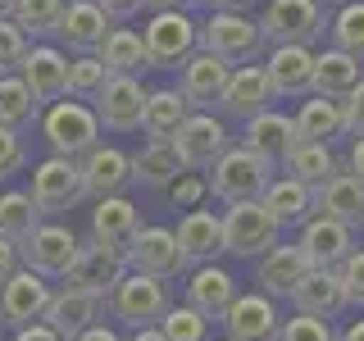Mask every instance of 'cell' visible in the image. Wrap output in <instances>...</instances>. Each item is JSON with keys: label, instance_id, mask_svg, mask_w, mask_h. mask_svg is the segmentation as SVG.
Masks as SVG:
<instances>
[{"label": "cell", "instance_id": "obj_1", "mask_svg": "<svg viewBox=\"0 0 364 341\" xmlns=\"http://www.w3.org/2000/svg\"><path fill=\"white\" fill-rule=\"evenodd\" d=\"M41 136L50 146V155H64V159H82L91 146H100V123H96V109L87 100H55V105L41 109Z\"/></svg>", "mask_w": 364, "mask_h": 341}, {"label": "cell", "instance_id": "obj_2", "mask_svg": "<svg viewBox=\"0 0 364 341\" xmlns=\"http://www.w3.org/2000/svg\"><path fill=\"white\" fill-rule=\"evenodd\" d=\"M269 182H273V168H264L250 151H242V146H228V151L210 164V173H205V187H210V196H219L223 205L259 200Z\"/></svg>", "mask_w": 364, "mask_h": 341}, {"label": "cell", "instance_id": "obj_3", "mask_svg": "<svg viewBox=\"0 0 364 341\" xmlns=\"http://www.w3.org/2000/svg\"><path fill=\"white\" fill-rule=\"evenodd\" d=\"M255 23L269 45H310L314 50V41L328 28V14L318 0H269Z\"/></svg>", "mask_w": 364, "mask_h": 341}, {"label": "cell", "instance_id": "obj_4", "mask_svg": "<svg viewBox=\"0 0 364 341\" xmlns=\"http://www.w3.org/2000/svg\"><path fill=\"white\" fill-rule=\"evenodd\" d=\"M109 314L119 318V323H128L132 332L136 328H159V318H164L168 310H173V296H168V287L159 278H146V273H123L119 287L109 291Z\"/></svg>", "mask_w": 364, "mask_h": 341}, {"label": "cell", "instance_id": "obj_5", "mask_svg": "<svg viewBox=\"0 0 364 341\" xmlns=\"http://www.w3.org/2000/svg\"><path fill=\"white\" fill-rule=\"evenodd\" d=\"M136 37L146 45L151 68H182L200 50V23L191 14H151Z\"/></svg>", "mask_w": 364, "mask_h": 341}, {"label": "cell", "instance_id": "obj_6", "mask_svg": "<svg viewBox=\"0 0 364 341\" xmlns=\"http://www.w3.org/2000/svg\"><path fill=\"white\" fill-rule=\"evenodd\" d=\"M219 223H223V250L228 255H242V259H259L282 242V227L273 223V214L259 200L228 205V214Z\"/></svg>", "mask_w": 364, "mask_h": 341}, {"label": "cell", "instance_id": "obj_7", "mask_svg": "<svg viewBox=\"0 0 364 341\" xmlns=\"http://www.w3.org/2000/svg\"><path fill=\"white\" fill-rule=\"evenodd\" d=\"M200 50L237 68L255 64V55L264 50V37H259V23L250 14H210L200 23Z\"/></svg>", "mask_w": 364, "mask_h": 341}, {"label": "cell", "instance_id": "obj_8", "mask_svg": "<svg viewBox=\"0 0 364 341\" xmlns=\"http://www.w3.org/2000/svg\"><path fill=\"white\" fill-rule=\"evenodd\" d=\"M77 232L73 227H64V223H41L37 232L28 237V242L18 246V264L28 269V273H37V278H64L68 264H73V255H77Z\"/></svg>", "mask_w": 364, "mask_h": 341}, {"label": "cell", "instance_id": "obj_9", "mask_svg": "<svg viewBox=\"0 0 364 341\" xmlns=\"http://www.w3.org/2000/svg\"><path fill=\"white\" fill-rule=\"evenodd\" d=\"M32 205L41 214H64L73 210L82 196V173H77V159H64V155H46L37 168H32Z\"/></svg>", "mask_w": 364, "mask_h": 341}, {"label": "cell", "instance_id": "obj_10", "mask_svg": "<svg viewBox=\"0 0 364 341\" xmlns=\"http://www.w3.org/2000/svg\"><path fill=\"white\" fill-rule=\"evenodd\" d=\"M123 273H128V264H123L119 250L87 242V246H77L73 264L64 273V287L68 291H87V296H96V301H109V291L119 287Z\"/></svg>", "mask_w": 364, "mask_h": 341}, {"label": "cell", "instance_id": "obj_11", "mask_svg": "<svg viewBox=\"0 0 364 341\" xmlns=\"http://www.w3.org/2000/svg\"><path fill=\"white\" fill-rule=\"evenodd\" d=\"M168 146L178 151L182 168H191V173H205V168H210L232 141H228V128H223L219 119H214V114L191 109V114H187V123H182V128L173 132V141H168Z\"/></svg>", "mask_w": 364, "mask_h": 341}, {"label": "cell", "instance_id": "obj_12", "mask_svg": "<svg viewBox=\"0 0 364 341\" xmlns=\"http://www.w3.org/2000/svg\"><path fill=\"white\" fill-rule=\"evenodd\" d=\"M50 282L37 278L28 269H14L5 282H0V323L5 328H28V323H41L46 318V305H50Z\"/></svg>", "mask_w": 364, "mask_h": 341}, {"label": "cell", "instance_id": "obj_13", "mask_svg": "<svg viewBox=\"0 0 364 341\" xmlns=\"http://www.w3.org/2000/svg\"><path fill=\"white\" fill-rule=\"evenodd\" d=\"M123 264H128L132 273H146V278H178V273H187V259H182L178 250V237L173 227H141V232L132 237L128 255H123Z\"/></svg>", "mask_w": 364, "mask_h": 341}, {"label": "cell", "instance_id": "obj_14", "mask_svg": "<svg viewBox=\"0 0 364 341\" xmlns=\"http://www.w3.org/2000/svg\"><path fill=\"white\" fill-rule=\"evenodd\" d=\"M223 328H228V341H278V328H282L278 301H269L264 291H237V301L223 314Z\"/></svg>", "mask_w": 364, "mask_h": 341}, {"label": "cell", "instance_id": "obj_15", "mask_svg": "<svg viewBox=\"0 0 364 341\" xmlns=\"http://www.w3.org/2000/svg\"><path fill=\"white\" fill-rule=\"evenodd\" d=\"M96 123L109 132H136L141 128V105H146V87L141 77H105V87L96 91Z\"/></svg>", "mask_w": 364, "mask_h": 341}, {"label": "cell", "instance_id": "obj_16", "mask_svg": "<svg viewBox=\"0 0 364 341\" xmlns=\"http://www.w3.org/2000/svg\"><path fill=\"white\" fill-rule=\"evenodd\" d=\"M18 77L32 91L37 105H55V100L68 96V55L60 45H28V55L18 64Z\"/></svg>", "mask_w": 364, "mask_h": 341}, {"label": "cell", "instance_id": "obj_17", "mask_svg": "<svg viewBox=\"0 0 364 341\" xmlns=\"http://www.w3.org/2000/svg\"><path fill=\"white\" fill-rule=\"evenodd\" d=\"M301 255L310 259V269H337L341 259L355 250V232H350L346 223L328 219V214H310V219L301 223Z\"/></svg>", "mask_w": 364, "mask_h": 341}, {"label": "cell", "instance_id": "obj_18", "mask_svg": "<svg viewBox=\"0 0 364 341\" xmlns=\"http://www.w3.org/2000/svg\"><path fill=\"white\" fill-rule=\"evenodd\" d=\"M291 146H296V128H291V119H287V114L264 109V114H255V119H246L242 151H250V155H255L264 168H273V173H278Z\"/></svg>", "mask_w": 364, "mask_h": 341}, {"label": "cell", "instance_id": "obj_19", "mask_svg": "<svg viewBox=\"0 0 364 341\" xmlns=\"http://www.w3.org/2000/svg\"><path fill=\"white\" fill-rule=\"evenodd\" d=\"M109 28H114V23L100 14L96 0H64V14H60V23H55L50 37H60L73 55H96L100 41L109 37Z\"/></svg>", "mask_w": 364, "mask_h": 341}, {"label": "cell", "instance_id": "obj_20", "mask_svg": "<svg viewBox=\"0 0 364 341\" xmlns=\"http://www.w3.org/2000/svg\"><path fill=\"white\" fill-rule=\"evenodd\" d=\"M77 173H82V196H91V200L119 196L132 182L128 151H119V146H91V151L77 159Z\"/></svg>", "mask_w": 364, "mask_h": 341}, {"label": "cell", "instance_id": "obj_21", "mask_svg": "<svg viewBox=\"0 0 364 341\" xmlns=\"http://www.w3.org/2000/svg\"><path fill=\"white\" fill-rule=\"evenodd\" d=\"M136 232H141V214H136V205L128 196L96 200V210H91V242L96 246H109V250H119V255H128Z\"/></svg>", "mask_w": 364, "mask_h": 341}, {"label": "cell", "instance_id": "obj_22", "mask_svg": "<svg viewBox=\"0 0 364 341\" xmlns=\"http://www.w3.org/2000/svg\"><path fill=\"white\" fill-rule=\"evenodd\" d=\"M178 250L187 259V269H200V264H214L223 255V223L214 210H187L178 223Z\"/></svg>", "mask_w": 364, "mask_h": 341}, {"label": "cell", "instance_id": "obj_23", "mask_svg": "<svg viewBox=\"0 0 364 341\" xmlns=\"http://www.w3.org/2000/svg\"><path fill=\"white\" fill-rule=\"evenodd\" d=\"M228 73H232V64H223V60H214V55L196 50L187 64H182V73H178L182 100H187L191 109L205 114L210 105H219V96H223V87H228Z\"/></svg>", "mask_w": 364, "mask_h": 341}, {"label": "cell", "instance_id": "obj_24", "mask_svg": "<svg viewBox=\"0 0 364 341\" xmlns=\"http://www.w3.org/2000/svg\"><path fill=\"white\" fill-rule=\"evenodd\" d=\"M264 77H269L273 96H310L314 50H310V45H269Z\"/></svg>", "mask_w": 364, "mask_h": 341}, {"label": "cell", "instance_id": "obj_25", "mask_svg": "<svg viewBox=\"0 0 364 341\" xmlns=\"http://www.w3.org/2000/svg\"><path fill=\"white\" fill-rule=\"evenodd\" d=\"M273 87L264 77V64H237L232 73H228V87L219 96V105L228 114H237V119H255V114H264L273 105Z\"/></svg>", "mask_w": 364, "mask_h": 341}, {"label": "cell", "instance_id": "obj_26", "mask_svg": "<svg viewBox=\"0 0 364 341\" xmlns=\"http://www.w3.org/2000/svg\"><path fill=\"white\" fill-rule=\"evenodd\" d=\"M314 214H328V219L346 223L350 232L364 227V182L346 173V164H337V173L314 187Z\"/></svg>", "mask_w": 364, "mask_h": 341}, {"label": "cell", "instance_id": "obj_27", "mask_svg": "<svg viewBox=\"0 0 364 341\" xmlns=\"http://www.w3.org/2000/svg\"><path fill=\"white\" fill-rule=\"evenodd\" d=\"M287 301L296 305V314L323 318V323H333L341 310H350V305H346V291H341L337 269H310V273H305V282L287 296Z\"/></svg>", "mask_w": 364, "mask_h": 341}, {"label": "cell", "instance_id": "obj_28", "mask_svg": "<svg viewBox=\"0 0 364 341\" xmlns=\"http://www.w3.org/2000/svg\"><path fill=\"white\" fill-rule=\"evenodd\" d=\"M364 82V64L355 55L337 50V45H328V50H314V77H310V96H323V100H346L350 91Z\"/></svg>", "mask_w": 364, "mask_h": 341}, {"label": "cell", "instance_id": "obj_29", "mask_svg": "<svg viewBox=\"0 0 364 341\" xmlns=\"http://www.w3.org/2000/svg\"><path fill=\"white\" fill-rule=\"evenodd\" d=\"M305 273H310V259L301 255V246L287 242V246H273L269 255H259V291L269 296V301H287V296L305 282Z\"/></svg>", "mask_w": 364, "mask_h": 341}, {"label": "cell", "instance_id": "obj_30", "mask_svg": "<svg viewBox=\"0 0 364 341\" xmlns=\"http://www.w3.org/2000/svg\"><path fill=\"white\" fill-rule=\"evenodd\" d=\"M232 301H237V278L228 269H219V264L191 269V278H187V305L200 318H210V323H214V318H223Z\"/></svg>", "mask_w": 364, "mask_h": 341}, {"label": "cell", "instance_id": "obj_31", "mask_svg": "<svg viewBox=\"0 0 364 341\" xmlns=\"http://www.w3.org/2000/svg\"><path fill=\"white\" fill-rule=\"evenodd\" d=\"M100 305H105V301H96V296H87V291L60 287V291L50 296V305H46V318H41V323H50L64 341H73L77 332H87V328L100 318Z\"/></svg>", "mask_w": 364, "mask_h": 341}, {"label": "cell", "instance_id": "obj_32", "mask_svg": "<svg viewBox=\"0 0 364 341\" xmlns=\"http://www.w3.org/2000/svg\"><path fill=\"white\" fill-rule=\"evenodd\" d=\"M191 105L182 100L178 87H159V91H146V105H141V132L151 141H173V132L187 123Z\"/></svg>", "mask_w": 364, "mask_h": 341}, {"label": "cell", "instance_id": "obj_33", "mask_svg": "<svg viewBox=\"0 0 364 341\" xmlns=\"http://www.w3.org/2000/svg\"><path fill=\"white\" fill-rule=\"evenodd\" d=\"M259 205L273 214V223H278V227H296V223H305V219L314 214V191L301 187L296 178H282V173H278V178L264 187Z\"/></svg>", "mask_w": 364, "mask_h": 341}, {"label": "cell", "instance_id": "obj_34", "mask_svg": "<svg viewBox=\"0 0 364 341\" xmlns=\"http://www.w3.org/2000/svg\"><path fill=\"white\" fill-rule=\"evenodd\" d=\"M337 164L341 159L333 155V146H318V141H296L291 151H287V159H282V168L278 173L282 178H296L301 187H323L328 178L337 173Z\"/></svg>", "mask_w": 364, "mask_h": 341}, {"label": "cell", "instance_id": "obj_35", "mask_svg": "<svg viewBox=\"0 0 364 341\" xmlns=\"http://www.w3.org/2000/svg\"><path fill=\"white\" fill-rule=\"evenodd\" d=\"M291 128H296V141H318V146H333L337 136H346V128H341V100L310 96L301 109L291 114Z\"/></svg>", "mask_w": 364, "mask_h": 341}, {"label": "cell", "instance_id": "obj_36", "mask_svg": "<svg viewBox=\"0 0 364 341\" xmlns=\"http://www.w3.org/2000/svg\"><path fill=\"white\" fill-rule=\"evenodd\" d=\"M96 60L105 64L109 77H141L146 68H151L146 64V45H141V37H136L132 28H109V37L100 41Z\"/></svg>", "mask_w": 364, "mask_h": 341}, {"label": "cell", "instance_id": "obj_37", "mask_svg": "<svg viewBox=\"0 0 364 341\" xmlns=\"http://www.w3.org/2000/svg\"><path fill=\"white\" fill-rule=\"evenodd\" d=\"M128 168L141 187H168V182L182 173V159L168 141H146L136 155H128Z\"/></svg>", "mask_w": 364, "mask_h": 341}, {"label": "cell", "instance_id": "obj_38", "mask_svg": "<svg viewBox=\"0 0 364 341\" xmlns=\"http://www.w3.org/2000/svg\"><path fill=\"white\" fill-rule=\"evenodd\" d=\"M41 219H46V214L32 205L28 191H5V196H0V237H5V242L23 246L41 227Z\"/></svg>", "mask_w": 364, "mask_h": 341}, {"label": "cell", "instance_id": "obj_39", "mask_svg": "<svg viewBox=\"0 0 364 341\" xmlns=\"http://www.w3.org/2000/svg\"><path fill=\"white\" fill-rule=\"evenodd\" d=\"M37 119H41V105L32 100V91L23 87V77L18 73L0 77V128L23 132V128H32Z\"/></svg>", "mask_w": 364, "mask_h": 341}, {"label": "cell", "instance_id": "obj_40", "mask_svg": "<svg viewBox=\"0 0 364 341\" xmlns=\"http://www.w3.org/2000/svg\"><path fill=\"white\" fill-rule=\"evenodd\" d=\"M60 14H64V0H9V9H5V18L23 37H50Z\"/></svg>", "mask_w": 364, "mask_h": 341}, {"label": "cell", "instance_id": "obj_41", "mask_svg": "<svg viewBox=\"0 0 364 341\" xmlns=\"http://www.w3.org/2000/svg\"><path fill=\"white\" fill-rule=\"evenodd\" d=\"M328 32H333V45H337V50L364 60V0L341 5L337 14H333V23H328Z\"/></svg>", "mask_w": 364, "mask_h": 341}, {"label": "cell", "instance_id": "obj_42", "mask_svg": "<svg viewBox=\"0 0 364 341\" xmlns=\"http://www.w3.org/2000/svg\"><path fill=\"white\" fill-rule=\"evenodd\" d=\"M105 64L96 60V55H73L68 60V96L73 100H91L100 87H105Z\"/></svg>", "mask_w": 364, "mask_h": 341}, {"label": "cell", "instance_id": "obj_43", "mask_svg": "<svg viewBox=\"0 0 364 341\" xmlns=\"http://www.w3.org/2000/svg\"><path fill=\"white\" fill-rule=\"evenodd\" d=\"M159 332L168 341H210V318H200L191 305H173L159 318Z\"/></svg>", "mask_w": 364, "mask_h": 341}, {"label": "cell", "instance_id": "obj_44", "mask_svg": "<svg viewBox=\"0 0 364 341\" xmlns=\"http://www.w3.org/2000/svg\"><path fill=\"white\" fill-rule=\"evenodd\" d=\"M205 196H210V187H205V173H191V168H182V173L168 182V200H173V210H200Z\"/></svg>", "mask_w": 364, "mask_h": 341}, {"label": "cell", "instance_id": "obj_45", "mask_svg": "<svg viewBox=\"0 0 364 341\" xmlns=\"http://www.w3.org/2000/svg\"><path fill=\"white\" fill-rule=\"evenodd\" d=\"M278 341H337V328H333V323H323V318H305V314H296V318H282Z\"/></svg>", "mask_w": 364, "mask_h": 341}, {"label": "cell", "instance_id": "obj_46", "mask_svg": "<svg viewBox=\"0 0 364 341\" xmlns=\"http://www.w3.org/2000/svg\"><path fill=\"white\" fill-rule=\"evenodd\" d=\"M28 37L14 28L9 18H0V77H9V73H18V64H23V55H28Z\"/></svg>", "mask_w": 364, "mask_h": 341}, {"label": "cell", "instance_id": "obj_47", "mask_svg": "<svg viewBox=\"0 0 364 341\" xmlns=\"http://www.w3.org/2000/svg\"><path fill=\"white\" fill-rule=\"evenodd\" d=\"M337 278H341V291H346V305L364 310V250H350V255L341 259Z\"/></svg>", "mask_w": 364, "mask_h": 341}, {"label": "cell", "instance_id": "obj_48", "mask_svg": "<svg viewBox=\"0 0 364 341\" xmlns=\"http://www.w3.org/2000/svg\"><path fill=\"white\" fill-rule=\"evenodd\" d=\"M23 164H28V146H23V136L9 132V128H0V182L23 173Z\"/></svg>", "mask_w": 364, "mask_h": 341}, {"label": "cell", "instance_id": "obj_49", "mask_svg": "<svg viewBox=\"0 0 364 341\" xmlns=\"http://www.w3.org/2000/svg\"><path fill=\"white\" fill-rule=\"evenodd\" d=\"M341 128H346V136H364V82L341 100Z\"/></svg>", "mask_w": 364, "mask_h": 341}, {"label": "cell", "instance_id": "obj_50", "mask_svg": "<svg viewBox=\"0 0 364 341\" xmlns=\"http://www.w3.org/2000/svg\"><path fill=\"white\" fill-rule=\"evenodd\" d=\"M96 5H100V14H105L109 23H128V18H136V14H141V0H96Z\"/></svg>", "mask_w": 364, "mask_h": 341}, {"label": "cell", "instance_id": "obj_51", "mask_svg": "<svg viewBox=\"0 0 364 341\" xmlns=\"http://www.w3.org/2000/svg\"><path fill=\"white\" fill-rule=\"evenodd\" d=\"M14 341H64L60 332H55L50 323H28V328H18Z\"/></svg>", "mask_w": 364, "mask_h": 341}, {"label": "cell", "instance_id": "obj_52", "mask_svg": "<svg viewBox=\"0 0 364 341\" xmlns=\"http://www.w3.org/2000/svg\"><path fill=\"white\" fill-rule=\"evenodd\" d=\"M151 14H187L191 5H200V0H141Z\"/></svg>", "mask_w": 364, "mask_h": 341}, {"label": "cell", "instance_id": "obj_53", "mask_svg": "<svg viewBox=\"0 0 364 341\" xmlns=\"http://www.w3.org/2000/svg\"><path fill=\"white\" fill-rule=\"evenodd\" d=\"M14 269H23V264H18V246L0 237V282H5V278H9Z\"/></svg>", "mask_w": 364, "mask_h": 341}, {"label": "cell", "instance_id": "obj_54", "mask_svg": "<svg viewBox=\"0 0 364 341\" xmlns=\"http://www.w3.org/2000/svg\"><path fill=\"white\" fill-rule=\"evenodd\" d=\"M346 173L364 182V136H355V141H350V155H346Z\"/></svg>", "mask_w": 364, "mask_h": 341}, {"label": "cell", "instance_id": "obj_55", "mask_svg": "<svg viewBox=\"0 0 364 341\" xmlns=\"http://www.w3.org/2000/svg\"><path fill=\"white\" fill-rule=\"evenodd\" d=\"M200 5H210V14H246L255 0H200Z\"/></svg>", "mask_w": 364, "mask_h": 341}, {"label": "cell", "instance_id": "obj_56", "mask_svg": "<svg viewBox=\"0 0 364 341\" xmlns=\"http://www.w3.org/2000/svg\"><path fill=\"white\" fill-rule=\"evenodd\" d=\"M73 341H123L119 332H114V328H105V323H91L87 332H77Z\"/></svg>", "mask_w": 364, "mask_h": 341}, {"label": "cell", "instance_id": "obj_57", "mask_svg": "<svg viewBox=\"0 0 364 341\" xmlns=\"http://www.w3.org/2000/svg\"><path fill=\"white\" fill-rule=\"evenodd\" d=\"M337 341H364V318H350V323L337 332Z\"/></svg>", "mask_w": 364, "mask_h": 341}, {"label": "cell", "instance_id": "obj_58", "mask_svg": "<svg viewBox=\"0 0 364 341\" xmlns=\"http://www.w3.org/2000/svg\"><path fill=\"white\" fill-rule=\"evenodd\" d=\"M128 341H168V337L159 332V328H136V332H132Z\"/></svg>", "mask_w": 364, "mask_h": 341}, {"label": "cell", "instance_id": "obj_59", "mask_svg": "<svg viewBox=\"0 0 364 341\" xmlns=\"http://www.w3.org/2000/svg\"><path fill=\"white\" fill-rule=\"evenodd\" d=\"M318 5H337L341 9V5H350V0H318Z\"/></svg>", "mask_w": 364, "mask_h": 341}, {"label": "cell", "instance_id": "obj_60", "mask_svg": "<svg viewBox=\"0 0 364 341\" xmlns=\"http://www.w3.org/2000/svg\"><path fill=\"white\" fill-rule=\"evenodd\" d=\"M5 9H9V0H0V18H5Z\"/></svg>", "mask_w": 364, "mask_h": 341}, {"label": "cell", "instance_id": "obj_61", "mask_svg": "<svg viewBox=\"0 0 364 341\" xmlns=\"http://www.w3.org/2000/svg\"><path fill=\"white\" fill-rule=\"evenodd\" d=\"M223 341H228V337H223Z\"/></svg>", "mask_w": 364, "mask_h": 341}]
</instances>
